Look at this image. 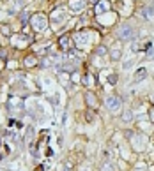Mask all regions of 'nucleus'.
Returning <instances> with one entry per match:
<instances>
[{
	"label": "nucleus",
	"instance_id": "obj_1",
	"mask_svg": "<svg viewBox=\"0 0 154 171\" xmlns=\"http://www.w3.org/2000/svg\"><path fill=\"white\" fill-rule=\"evenodd\" d=\"M133 28L129 27V25H124V27H120V30H119V37L120 39H124V41H128V39H131L133 37Z\"/></svg>",
	"mask_w": 154,
	"mask_h": 171
},
{
	"label": "nucleus",
	"instance_id": "obj_2",
	"mask_svg": "<svg viewBox=\"0 0 154 171\" xmlns=\"http://www.w3.org/2000/svg\"><path fill=\"white\" fill-rule=\"evenodd\" d=\"M106 104H108V109H117L120 103H119V99H117V97H110Z\"/></svg>",
	"mask_w": 154,
	"mask_h": 171
},
{
	"label": "nucleus",
	"instance_id": "obj_3",
	"mask_svg": "<svg viewBox=\"0 0 154 171\" xmlns=\"http://www.w3.org/2000/svg\"><path fill=\"white\" fill-rule=\"evenodd\" d=\"M115 168H114V164L112 162H103L101 164V168H99V171H114Z\"/></svg>",
	"mask_w": 154,
	"mask_h": 171
},
{
	"label": "nucleus",
	"instance_id": "obj_4",
	"mask_svg": "<svg viewBox=\"0 0 154 171\" xmlns=\"http://www.w3.org/2000/svg\"><path fill=\"white\" fill-rule=\"evenodd\" d=\"M96 53H99V55H104V53H106V48H104V46H101V48H98V49H96Z\"/></svg>",
	"mask_w": 154,
	"mask_h": 171
}]
</instances>
